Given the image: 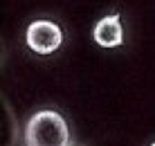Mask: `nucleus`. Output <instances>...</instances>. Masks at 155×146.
Wrapping results in <instances>:
<instances>
[{
	"label": "nucleus",
	"instance_id": "obj_4",
	"mask_svg": "<svg viewBox=\"0 0 155 146\" xmlns=\"http://www.w3.org/2000/svg\"><path fill=\"white\" fill-rule=\"evenodd\" d=\"M151 146H155V142H153V144H151Z\"/></svg>",
	"mask_w": 155,
	"mask_h": 146
},
{
	"label": "nucleus",
	"instance_id": "obj_3",
	"mask_svg": "<svg viewBox=\"0 0 155 146\" xmlns=\"http://www.w3.org/2000/svg\"><path fill=\"white\" fill-rule=\"evenodd\" d=\"M92 38L101 47H119L124 43V27H121V16L119 14H110L104 16L92 29Z\"/></svg>",
	"mask_w": 155,
	"mask_h": 146
},
{
	"label": "nucleus",
	"instance_id": "obj_2",
	"mask_svg": "<svg viewBox=\"0 0 155 146\" xmlns=\"http://www.w3.org/2000/svg\"><path fill=\"white\" fill-rule=\"evenodd\" d=\"M25 43L34 54L41 56H50L52 52H56L63 43V32L61 27L52 20H34L27 32H25Z\"/></svg>",
	"mask_w": 155,
	"mask_h": 146
},
{
	"label": "nucleus",
	"instance_id": "obj_1",
	"mask_svg": "<svg viewBox=\"0 0 155 146\" xmlns=\"http://www.w3.org/2000/svg\"><path fill=\"white\" fill-rule=\"evenodd\" d=\"M70 128L56 110H41L25 126V146H70Z\"/></svg>",
	"mask_w": 155,
	"mask_h": 146
}]
</instances>
